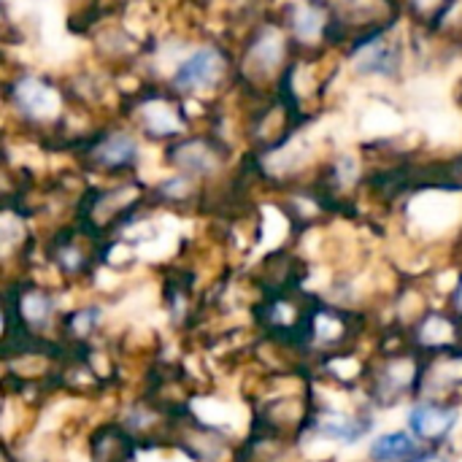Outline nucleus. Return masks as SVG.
Returning <instances> with one entry per match:
<instances>
[{
    "instance_id": "8",
    "label": "nucleus",
    "mask_w": 462,
    "mask_h": 462,
    "mask_svg": "<svg viewBox=\"0 0 462 462\" xmlns=\"http://www.w3.org/2000/svg\"><path fill=\"white\" fill-rule=\"evenodd\" d=\"M14 100L24 116L38 122L49 119L60 108V95L41 79H19V84L14 87Z\"/></svg>"
},
{
    "instance_id": "7",
    "label": "nucleus",
    "mask_w": 462,
    "mask_h": 462,
    "mask_svg": "<svg viewBox=\"0 0 462 462\" xmlns=\"http://www.w3.org/2000/svg\"><path fill=\"white\" fill-rule=\"evenodd\" d=\"M171 162L179 168V173H187L192 179L211 176L219 168V149L217 143H208L203 138L179 141L176 146H171Z\"/></svg>"
},
{
    "instance_id": "3",
    "label": "nucleus",
    "mask_w": 462,
    "mask_h": 462,
    "mask_svg": "<svg viewBox=\"0 0 462 462\" xmlns=\"http://www.w3.org/2000/svg\"><path fill=\"white\" fill-rule=\"evenodd\" d=\"M100 252L92 246L87 233L68 230L49 244V263L65 282H81L95 273Z\"/></svg>"
},
{
    "instance_id": "10",
    "label": "nucleus",
    "mask_w": 462,
    "mask_h": 462,
    "mask_svg": "<svg viewBox=\"0 0 462 462\" xmlns=\"http://www.w3.org/2000/svg\"><path fill=\"white\" fill-rule=\"evenodd\" d=\"M92 160L100 171H125L138 160V143L130 133H111L97 146H92Z\"/></svg>"
},
{
    "instance_id": "9",
    "label": "nucleus",
    "mask_w": 462,
    "mask_h": 462,
    "mask_svg": "<svg viewBox=\"0 0 462 462\" xmlns=\"http://www.w3.org/2000/svg\"><path fill=\"white\" fill-rule=\"evenodd\" d=\"M401 46L390 38H371L363 51L357 54L355 65L360 73H368V76H395L401 70Z\"/></svg>"
},
{
    "instance_id": "4",
    "label": "nucleus",
    "mask_w": 462,
    "mask_h": 462,
    "mask_svg": "<svg viewBox=\"0 0 462 462\" xmlns=\"http://www.w3.org/2000/svg\"><path fill=\"white\" fill-rule=\"evenodd\" d=\"M225 65H227L225 54L217 46H200L187 60L179 62V68L171 76V87L173 92H181V95L208 89L222 79Z\"/></svg>"
},
{
    "instance_id": "2",
    "label": "nucleus",
    "mask_w": 462,
    "mask_h": 462,
    "mask_svg": "<svg viewBox=\"0 0 462 462\" xmlns=\"http://www.w3.org/2000/svg\"><path fill=\"white\" fill-rule=\"evenodd\" d=\"M406 338L422 355L460 349L462 319L449 306H433L406 330Z\"/></svg>"
},
{
    "instance_id": "6",
    "label": "nucleus",
    "mask_w": 462,
    "mask_h": 462,
    "mask_svg": "<svg viewBox=\"0 0 462 462\" xmlns=\"http://www.w3.org/2000/svg\"><path fill=\"white\" fill-rule=\"evenodd\" d=\"M422 449L425 447L417 441V436L409 428H395L368 439L363 462H406L417 457Z\"/></svg>"
},
{
    "instance_id": "15",
    "label": "nucleus",
    "mask_w": 462,
    "mask_h": 462,
    "mask_svg": "<svg viewBox=\"0 0 462 462\" xmlns=\"http://www.w3.org/2000/svg\"><path fill=\"white\" fill-rule=\"evenodd\" d=\"M409 5H411L417 14H433L436 8H447L449 0H409Z\"/></svg>"
},
{
    "instance_id": "14",
    "label": "nucleus",
    "mask_w": 462,
    "mask_h": 462,
    "mask_svg": "<svg viewBox=\"0 0 462 462\" xmlns=\"http://www.w3.org/2000/svg\"><path fill=\"white\" fill-rule=\"evenodd\" d=\"M406 462H457V455L452 449H422L417 457Z\"/></svg>"
},
{
    "instance_id": "12",
    "label": "nucleus",
    "mask_w": 462,
    "mask_h": 462,
    "mask_svg": "<svg viewBox=\"0 0 462 462\" xmlns=\"http://www.w3.org/2000/svg\"><path fill=\"white\" fill-rule=\"evenodd\" d=\"M143 125H146V133L154 135V138L179 135L181 127H184L179 108L171 106V103H162V100H154V103L143 106Z\"/></svg>"
},
{
    "instance_id": "1",
    "label": "nucleus",
    "mask_w": 462,
    "mask_h": 462,
    "mask_svg": "<svg viewBox=\"0 0 462 462\" xmlns=\"http://www.w3.org/2000/svg\"><path fill=\"white\" fill-rule=\"evenodd\" d=\"M403 425L425 449H457L462 441V398H414Z\"/></svg>"
},
{
    "instance_id": "13",
    "label": "nucleus",
    "mask_w": 462,
    "mask_h": 462,
    "mask_svg": "<svg viewBox=\"0 0 462 462\" xmlns=\"http://www.w3.org/2000/svg\"><path fill=\"white\" fill-rule=\"evenodd\" d=\"M290 27H292V32H295L300 41L314 43L317 38H322V32H325V27H328V16H325V11H322L319 5H314V3H300V5H295V11H292V16H290Z\"/></svg>"
},
{
    "instance_id": "5",
    "label": "nucleus",
    "mask_w": 462,
    "mask_h": 462,
    "mask_svg": "<svg viewBox=\"0 0 462 462\" xmlns=\"http://www.w3.org/2000/svg\"><path fill=\"white\" fill-rule=\"evenodd\" d=\"M103 333H106V309L100 303H81L65 311L60 341L70 349H79L103 341L106 338Z\"/></svg>"
},
{
    "instance_id": "11",
    "label": "nucleus",
    "mask_w": 462,
    "mask_h": 462,
    "mask_svg": "<svg viewBox=\"0 0 462 462\" xmlns=\"http://www.w3.org/2000/svg\"><path fill=\"white\" fill-rule=\"evenodd\" d=\"M282 57H284V35L276 27L260 30V35L249 51V68L263 70V73H273L276 65H282Z\"/></svg>"
}]
</instances>
